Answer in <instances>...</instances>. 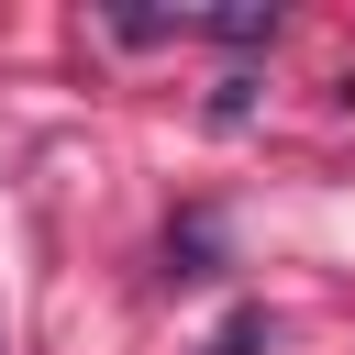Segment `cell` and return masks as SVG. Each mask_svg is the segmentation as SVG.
<instances>
[{
	"instance_id": "obj_1",
	"label": "cell",
	"mask_w": 355,
	"mask_h": 355,
	"mask_svg": "<svg viewBox=\"0 0 355 355\" xmlns=\"http://www.w3.org/2000/svg\"><path fill=\"white\" fill-rule=\"evenodd\" d=\"M166 277H222V233H211V211H189V222L166 233Z\"/></svg>"
},
{
	"instance_id": "obj_2",
	"label": "cell",
	"mask_w": 355,
	"mask_h": 355,
	"mask_svg": "<svg viewBox=\"0 0 355 355\" xmlns=\"http://www.w3.org/2000/svg\"><path fill=\"white\" fill-rule=\"evenodd\" d=\"M200 33H222V44H266L277 11H266V0H222V11H200Z\"/></svg>"
},
{
	"instance_id": "obj_3",
	"label": "cell",
	"mask_w": 355,
	"mask_h": 355,
	"mask_svg": "<svg viewBox=\"0 0 355 355\" xmlns=\"http://www.w3.org/2000/svg\"><path fill=\"white\" fill-rule=\"evenodd\" d=\"M111 33L122 44H166V33H189V11H111Z\"/></svg>"
},
{
	"instance_id": "obj_4",
	"label": "cell",
	"mask_w": 355,
	"mask_h": 355,
	"mask_svg": "<svg viewBox=\"0 0 355 355\" xmlns=\"http://www.w3.org/2000/svg\"><path fill=\"white\" fill-rule=\"evenodd\" d=\"M255 344H266V311H233V322H222L200 355H255Z\"/></svg>"
}]
</instances>
